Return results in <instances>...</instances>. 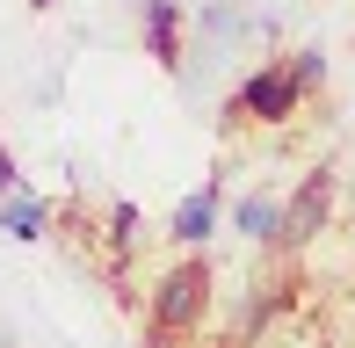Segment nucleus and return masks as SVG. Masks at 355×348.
I'll list each match as a JSON object with an SVG mask.
<instances>
[{"mask_svg":"<svg viewBox=\"0 0 355 348\" xmlns=\"http://www.w3.org/2000/svg\"><path fill=\"white\" fill-rule=\"evenodd\" d=\"M203 305H211V261H174L167 276H159V290H153V327H145V341L174 348L182 334H196Z\"/></svg>","mask_w":355,"mask_h":348,"instance_id":"1","label":"nucleus"},{"mask_svg":"<svg viewBox=\"0 0 355 348\" xmlns=\"http://www.w3.org/2000/svg\"><path fill=\"white\" fill-rule=\"evenodd\" d=\"M297 102H304L297 73H290V66H261V73H247V87L232 94V116H254V123H283V116H297Z\"/></svg>","mask_w":355,"mask_h":348,"instance_id":"2","label":"nucleus"},{"mask_svg":"<svg viewBox=\"0 0 355 348\" xmlns=\"http://www.w3.org/2000/svg\"><path fill=\"white\" fill-rule=\"evenodd\" d=\"M327 211H334V167H312V174L297 182V196L283 203V240H276V247L319 240V232H327Z\"/></svg>","mask_w":355,"mask_h":348,"instance_id":"3","label":"nucleus"},{"mask_svg":"<svg viewBox=\"0 0 355 348\" xmlns=\"http://www.w3.org/2000/svg\"><path fill=\"white\" fill-rule=\"evenodd\" d=\"M145 44L159 66H182V0H145Z\"/></svg>","mask_w":355,"mask_h":348,"instance_id":"4","label":"nucleus"},{"mask_svg":"<svg viewBox=\"0 0 355 348\" xmlns=\"http://www.w3.org/2000/svg\"><path fill=\"white\" fill-rule=\"evenodd\" d=\"M211 225H218V182H203L196 196L174 211V240H182V247H203V240H211Z\"/></svg>","mask_w":355,"mask_h":348,"instance_id":"5","label":"nucleus"},{"mask_svg":"<svg viewBox=\"0 0 355 348\" xmlns=\"http://www.w3.org/2000/svg\"><path fill=\"white\" fill-rule=\"evenodd\" d=\"M0 225H8L15 240H44V225H51V203H44V196H22V189H15V196L0 203Z\"/></svg>","mask_w":355,"mask_h":348,"instance_id":"6","label":"nucleus"},{"mask_svg":"<svg viewBox=\"0 0 355 348\" xmlns=\"http://www.w3.org/2000/svg\"><path fill=\"white\" fill-rule=\"evenodd\" d=\"M232 225L247 232V240H283V203H268V196H239Z\"/></svg>","mask_w":355,"mask_h":348,"instance_id":"7","label":"nucleus"},{"mask_svg":"<svg viewBox=\"0 0 355 348\" xmlns=\"http://www.w3.org/2000/svg\"><path fill=\"white\" fill-rule=\"evenodd\" d=\"M109 240H116V247L138 240V203H116V211H109Z\"/></svg>","mask_w":355,"mask_h":348,"instance_id":"8","label":"nucleus"},{"mask_svg":"<svg viewBox=\"0 0 355 348\" xmlns=\"http://www.w3.org/2000/svg\"><path fill=\"white\" fill-rule=\"evenodd\" d=\"M290 73H297V87H319V80H327V58H319V51H297Z\"/></svg>","mask_w":355,"mask_h":348,"instance_id":"9","label":"nucleus"},{"mask_svg":"<svg viewBox=\"0 0 355 348\" xmlns=\"http://www.w3.org/2000/svg\"><path fill=\"white\" fill-rule=\"evenodd\" d=\"M15 182H22V174H15V153L0 146V196H15Z\"/></svg>","mask_w":355,"mask_h":348,"instance_id":"10","label":"nucleus"},{"mask_svg":"<svg viewBox=\"0 0 355 348\" xmlns=\"http://www.w3.org/2000/svg\"><path fill=\"white\" fill-rule=\"evenodd\" d=\"M218 348H239V341H218Z\"/></svg>","mask_w":355,"mask_h":348,"instance_id":"11","label":"nucleus"},{"mask_svg":"<svg viewBox=\"0 0 355 348\" xmlns=\"http://www.w3.org/2000/svg\"><path fill=\"white\" fill-rule=\"evenodd\" d=\"M37 8H51V0H37Z\"/></svg>","mask_w":355,"mask_h":348,"instance_id":"12","label":"nucleus"}]
</instances>
